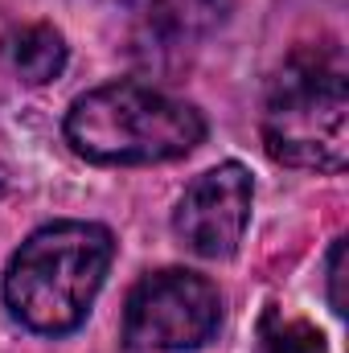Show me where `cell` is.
<instances>
[{"label": "cell", "mask_w": 349, "mask_h": 353, "mask_svg": "<svg viewBox=\"0 0 349 353\" xmlns=\"http://www.w3.org/2000/svg\"><path fill=\"white\" fill-rule=\"evenodd\" d=\"M222 325V292L185 267L148 271L123 304V345L132 353L201 350Z\"/></svg>", "instance_id": "277c9868"}, {"label": "cell", "mask_w": 349, "mask_h": 353, "mask_svg": "<svg viewBox=\"0 0 349 353\" xmlns=\"http://www.w3.org/2000/svg\"><path fill=\"white\" fill-rule=\"evenodd\" d=\"M263 148L288 169L341 173L349 165V70L333 41L296 46L263 99Z\"/></svg>", "instance_id": "7a4b0ae2"}, {"label": "cell", "mask_w": 349, "mask_h": 353, "mask_svg": "<svg viewBox=\"0 0 349 353\" xmlns=\"http://www.w3.org/2000/svg\"><path fill=\"white\" fill-rule=\"evenodd\" d=\"M235 0H148V25L169 41L210 37L230 21Z\"/></svg>", "instance_id": "52a82bcc"}, {"label": "cell", "mask_w": 349, "mask_h": 353, "mask_svg": "<svg viewBox=\"0 0 349 353\" xmlns=\"http://www.w3.org/2000/svg\"><path fill=\"white\" fill-rule=\"evenodd\" d=\"M4 54H8L12 70L21 74V83L46 87V83H54V79L66 70V54H70V50H66V37H62L54 25L37 21V25L12 29V33L4 37Z\"/></svg>", "instance_id": "8992f818"}, {"label": "cell", "mask_w": 349, "mask_h": 353, "mask_svg": "<svg viewBox=\"0 0 349 353\" xmlns=\"http://www.w3.org/2000/svg\"><path fill=\"white\" fill-rule=\"evenodd\" d=\"M341 288H346V239H337L329 251V308L337 316H346V292Z\"/></svg>", "instance_id": "9c48e42d"}, {"label": "cell", "mask_w": 349, "mask_h": 353, "mask_svg": "<svg viewBox=\"0 0 349 353\" xmlns=\"http://www.w3.org/2000/svg\"><path fill=\"white\" fill-rule=\"evenodd\" d=\"M62 132L90 165H165L206 140V115L169 90L119 79L79 94Z\"/></svg>", "instance_id": "3957f363"}, {"label": "cell", "mask_w": 349, "mask_h": 353, "mask_svg": "<svg viewBox=\"0 0 349 353\" xmlns=\"http://www.w3.org/2000/svg\"><path fill=\"white\" fill-rule=\"evenodd\" d=\"M251 353H329V345H325L321 329H312L308 321L283 316L279 308H267Z\"/></svg>", "instance_id": "ba28073f"}, {"label": "cell", "mask_w": 349, "mask_h": 353, "mask_svg": "<svg viewBox=\"0 0 349 353\" xmlns=\"http://www.w3.org/2000/svg\"><path fill=\"white\" fill-rule=\"evenodd\" d=\"M255 181L239 161L214 165L181 193L173 210V234L197 259H230L251 226Z\"/></svg>", "instance_id": "5b68a950"}, {"label": "cell", "mask_w": 349, "mask_h": 353, "mask_svg": "<svg viewBox=\"0 0 349 353\" xmlns=\"http://www.w3.org/2000/svg\"><path fill=\"white\" fill-rule=\"evenodd\" d=\"M115 234L103 222L37 226L4 271V304L12 321L41 337H66L90 316V304L111 271Z\"/></svg>", "instance_id": "6da1fadb"}]
</instances>
